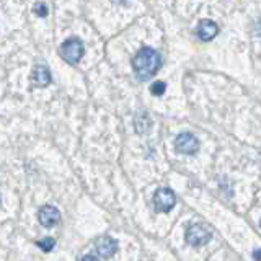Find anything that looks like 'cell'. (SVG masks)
<instances>
[{
  "label": "cell",
  "instance_id": "7",
  "mask_svg": "<svg viewBox=\"0 0 261 261\" xmlns=\"http://www.w3.org/2000/svg\"><path fill=\"white\" fill-rule=\"evenodd\" d=\"M38 219L44 227H54L61 222V212L54 206H43L38 212Z\"/></svg>",
  "mask_w": 261,
  "mask_h": 261
},
{
  "label": "cell",
  "instance_id": "15",
  "mask_svg": "<svg viewBox=\"0 0 261 261\" xmlns=\"http://www.w3.org/2000/svg\"><path fill=\"white\" fill-rule=\"evenodd\" d=\"M259 224H261V222H259Z\"/></svg>",
  "mask_w": 261,
  "mask_h": 261
},
{
  "label": "cell",
  "instance_id": "8",
  "mask_svg": "<svg viewBox=\"0 0 261 261\" xmlns=\"http://www.w3.org/2000/svg\"><path fill=\"white\" fill-rule=\"evenodd\" d=\"M219 27L216 21L212 20H201L198 24V36L201 41H211L217 36Z\"/></svg>",
  "mask_w": 261,
  "mask_h": 261
},
{
  "label": "cell",
  "instance_id": "5",
  "mask_svg": "<svg viewBox=\"0 0 261 261\" xmlns=\"http://www.w3.org/2000/svg\"><path fill=\"white\" fill-rule=\"evenodd\" d=\"M175 149L178 153H185V155H193L198 152L199 149V141L196 139L194 134L191 133H183L176 137L175 141Z\"/></svg>",
  "mask_w": 261,
  "mask_h": 261
},
{
  "label": "cell",
  "instance_id": "6",
  "mask_svg": "<svg viewBox=\"0 0 261 261\" xmlns=\"http://www.w3.org/2000/svg\"><path fill=\"white\" fill-rule=\"evenodd\" d=\"M95 251L98 258H111L114 253L118 251V242L113 239L110 235H105L100 237L96 242H95Z\"/></svg>",
  "mask_w": 261,
  "mask_h": 261
},
{
  "label": "cell",
  "instance_id": "13",
  "mask_svg": "<svg viewBox=\"0 0 261 261\" xmlns=\"http://www.w3.org/2000/svg\"><path fill=\"white\" fill-rule=\"evenodd\" d=\"M253 258H255V259H261V248H256L255 251H253Z\"/></svg>",
  "mask_w": 261,
  "mask_h": 261
},
{
  "label": "cell",
  "instance_id": "11",
  "mask_svg": "<svg viewBox=\"0 0 261 261\" xmlns=\"http://www.w3.org/2000/svg\"><path fill=\"white\" fill-rule=\"evenodd\" d=\"M165 90H167V84H165V82H162V80L153 82V84L150 85V92L155 96H162L163 93H165Z\"/></svg>",
  "mask_w": 261,
  "mask_h": 261
},
{
  "label": "cell",
  "instance_id": "14",
  "mask_svg": "<svg viewBox=\"0 0 261 261\" xmlns=\"http://www.w3.org/2000/svg\"><path fill=\"white\" fill-rule=\"evenodd\" d=\"M256 35L261 36V21H258V24H256Z\"/></svg>",
  "mask_w": 261,
  "mask_h": 261
},
{
  "label": "cell",
  "instance_id": "4",
  "mask_svg": "<svg viewBox=\"0 0 261 261\" xmlns=\"http://www.w3.org/2000/svg\"><path fill=\"white\" fill-rule=\"evenodd\" d=\"M176 204V196L170 188H159L153 194V206L159 212H170Z\"/></svg>",
  "mask_w": 261,
  "mask_h": 261
},
{
  "label": "cell",
  "instance_id": "2",
  "mask_svg": "<svg viewBox=\"0 0 261 261\" xmlns=\"http://www.w3.org/2000/svg\"><path fill=\"white\" fill-rule=\"evenodd\" d=\"M85 54V47H84V43H82V39L79 38H69L65 39L62 46H61V56L65 62H69L72 65H75L80 62V59L84 57Z\"/></svg>",
  "mask_w": 261,
  "mask_h": 261
},
{
  "label": "cell",
  "instance_id": "3",
  "mask_svg": "<svg viewBox=\"0 0 261 261\" xmlns=\"http://www.w3.org/2000/svg\"><path fill=\"white\" fill-rule=\"evenodd\" d=\"M212 233L207 230L206 227L201 224H193L188 227V230L185 233L186 242L191 245V247H202V245L209 243Z\"/></svg>",
  "mask_w": 261,
  "mask_h": 261
},
{
  "label": "cell",
  "instance_id": "12",
  "mask_svg": "<svg viewBox=\"0 0 261 261\" xmlns=\"http://www.w3.org/2000/svg\"><path fill=\"white\" fill-rule=\"evenodd\" d=\"M33 12H35L38 16H43V18H44V16L47 15V7H46L44 2H38L35 7H33Z\"/></svg>",
  "mask_w": 261,
  "mask_h": 261
},
{
  "label": "cell",
  "instance_id": "10",
  "mask_svg": "<svg viewBox=\"0 0 261 261\" xmlns=\"http://www.w3.org/2000/svg\"><path fill=\"white\" fill-rule=\"evenodd\" d=\"M38 247L44 253H49V251H53V248L56 247V240L53 239V237H43L41 240H38Z\"/></svg>",
  "mask_w": 261,
  "mask_h": 261
},
{
  "label": "cell",
  "instance_id": "9",
  "mask_svg": "<svg viewBox=\"0 0 261 261\" xmlns=\"http://www.w3.org/2000/svg\"><path fill=\"white\" fill-rule=\"evenodd\" d=\"M33 82H35L36 87H47L49 84H51V72H49V69L46 67L44 64H38L35 70H33V75H31Z\"/></svg>",
  "mask_w": 261,
  "mask_h": 261
},
{
  "label": "cell",
  "instance_id": "1",
  "mask_svg": "<svg viewBox=\"0 0 261 261\" xmlns=\"http://www.w3.org/2000/svg\"><path fill=\"white\" fill-rule=\"evenodd\" d=\"M162 65V56L159 51L152 47L139 49L137 54L133 57V69L139 80H147L159 72Z\"/></svg>",
  "mask_w": 261,
  "mask_h": 261
}]
</instances>
